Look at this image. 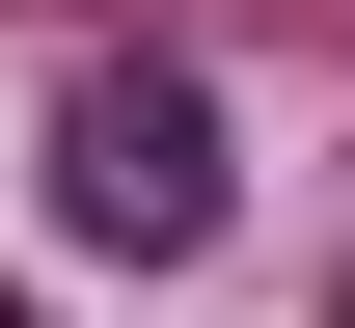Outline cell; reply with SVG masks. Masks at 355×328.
Returning <instances> with one entry per match:
<instances>
[{
	"label": "cell",
	"mask_w": 355,
	"mask_h": 328,
	"mask_svg": "<svg viewBox=\"0 0 355 328\" xmlns=\"http://www.w3.org/2000/svg\"><path fill=\"white\" fill-rule=\"evenodd\" d=\"M55 219H83L110 274H191V246L246 219V164H219V83H191V55H83V83H55Z\"/></svg>",
	"instance_id": "cell-1"
},
{
	"label": "cell",
	"mask_w": 355,
	"mask_h": 328,
	"mask_svg": "<svg viewBox=\"0 0 355 328\" xmlns=\"http://www.w3.org/2000/svg\"><path fill=\"white\" fill-rule=\"evenodd\" d=\"M0 328H28V301H0Z\"/></svg>",
	"instance_id": "cell-2"
}]
</instances>
